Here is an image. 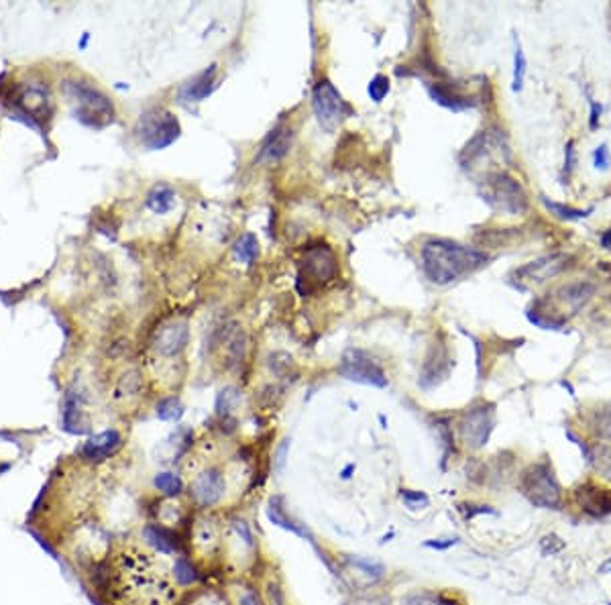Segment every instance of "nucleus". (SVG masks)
Listing matches in <instances>:
<instances>
[{"instance_id":"c85d7f7f","label":"nucleus","mask_w":611,"mask_h":605,"mask_svg":"<svg viewBox=\"0 0 611 605\" xmlns=\"http://www.w3.org/2000/svg\"><path fill=\"white\" fill-rule=\"evenodd\" d=\"M367 94L373 102H383V98L389 94V78L383 76V74H377L371 82L367 84Z\"/></svg>"},{"instance_id":"393cba45","label":"nucleus","mask_w":611,"mask_h":605,"mask_svg":"<svg viewBox=\"0 0 611 605\" xmlns=\"http://www.w3.org/2000/svg\"><path fill=\"white\" fill-rule=\"evenodd\" d=\"M183 408L182 400L176 397V395H169V397H164L159 404H157V418L164 420V422H178L183 416Z\"/></svg>"},{"instance_id":"a878e982","label":"nucleus","mask_w":611,"mask_h":605,"mask_svg":"<svg viewBox=\"0 0 611 605\" xmlns=\"http://www.w3.org/2000/svg\"><path fill=\"white\" fill-rule=\"evenodd\" d=\"M526 55L524 50L520 45V39L515 37V50H513V92H520L524 88V80H526Z\"/></svg>"},{"instance_id":"6e6552de","label":"nucleus","mask_w":611,"mask_h":605,"mask_svg":"<svg viewBox=\"0 0 611 605\" xmlns=\"http://www.w3.org/2000/svg\"><path fill=\"white\" fill-rule=\"evenodd\" d=\"M11 102H13L17 118H23L37 131H39V123L51 115L50 94L43 86H37V84L21 86Z\"/></svg>"},{"instance_id":"7ed1b4c3","label":"nucleus","mask_w":611,"mask_h":605,"mask_svg":"<svg viewBox=\"0 0 611 605\" xmlns=\"http://www.w3.org/2000/svg\"><path fill=\"white\" fill-rule=\"evenodd\" d=\"M135 132L141 145H145L151 151H161L180 139L182 127L173 113H169L161 106H153L139 116Z\"/></svg>"},{"instance_id":"5701e85b","label":"nucleus","mask_w":611,"mask_h":605,"mask_svg":"<svg viewBox=\"0 0 611 605\" xmlns=\"http://www.w3.org/2000/svg\"><path fill=\"white\" fill-rule=\"evenodd\" d=\"M153 485L155 490L161 491L167 497H178L183 491V481L180 475L171 473V471H164V473L155 475L153 479Z\"/></svg>"},{"instance_id":"4468645a","label":"nucleus","mask_w":611,"mask_h":605,"mask_svg":"<svg viewBox=\"0 0 611 605\" xmlns=\"http://www.w3.org/2000/svg\"><path fill=\"white\" fill-rule=\"evenodd\" d=\"M571 257L562 255V253H554V255H546L540 257L536 261H530L528 265L520 267L515 271V276L520 278V281H530V283H542L546 279L559 276L561 271H564L569 267Z\"/></svg>"},{"instance_id":"473e14b6","label":"nucleus","mask_w":611,"mask_h":605,"mask_svg":"<svg viewBox=\"0 0 611 605\" xmlns=\"http://www.w3.org/2000/svg\"><path fill=\"white\" fill-rule=\"evenodd\" d=\"M401 605H442V597L436 599L430 593H416V595H410Z\"/></svg>"},{"instance_id":"2f4dec72","label":"nucleus","mask_w":611,"mask_h":605,"mask_svg":"<svg viewBox=\"0 0 611 605\" xmlns=\"http://www.w3.org/2000/svg\"><path fill=\"white\" fill-rule=\"evenodd\" d=\"M236 605H265V601L261 599V595H259V591H257V589L245 587V589H241V593H239Z\"/></svg>"},{"instance_id":"0eeeda50","label":"nucleus","mask_w":611,"mask_h":605,"mask_svg":"<svg viewBox=\"0 0 611 605\" xmlns=\"http://www.w3.org/2000/svg\"><path fill=\"white\" fill-rule=\"evenodd\" d=\"M338 373L361 385H373L381 390L387 388V375L383 367L363 349H347L338 365Z\"/></svg>"},{"instance_id":"7c9ffc66","label":"nucleus","mask_w":611,"mask_h":605,"mask_svg":"<svg viewBox=\"0 0 611 605\" xmlns=\"http://www.w3.org/2000/svg\"><path fill=\"white\" fill-rule=\"evenodd\" d=\"M401 499H404V504L408 507H412V509H416V507L420 506H428V495L424 493V491H413V490H401Z\"/></svg>"},{"instance_id":"f8f14e48","label":"nucleus","mask_w":611,"mask_h":605,"mask_svg":"<svg viewBox=\"0 0 611 605\" xmlns=\"http://www.w3.org/2000/svg\"><path fill=\"white\" fill-rule=\"evenodd\" d=\"M294 135H296L294 129L287 127V125L275 127V129L263 139L261 147L257 151L255 164H278V162H281V159L290 153V149H292Z\"/></svg>"},{"instance_id":"c756f323","label":"nucleus","mask_w":611,"mask_h":605,"mask_svg":"<svg viewBox=\"0 0 611 605\" xmlns=\"http://www.w3.org/2000/svg\"><path fill=\"white\" fill-rule=\"evenodd\" d=\"M265 605H287L285 593L275 579H269L265 583Z\"/></svg>"},{"instance_id":"f704fd0d","label":"nucleus","mask_w":611,"mask_h":605,"mask_svg":"<svg viewBox=\"0 0 611 605\" xmlns=\"http://www.w3.org/2000/svg\"><path fill=\"white\" fill-rule=\"evenodd\" d=\"M593 157H595V167H597V169H607V167H610V151H607L605 145L597 147Z\"/></svg>"},{"instance_id":"aec40b11","label":"nucleus","mask_w":611,"mask_h":605,"mask_svg":"<svg viewBox=\"0 0 611 605\" xmlns=\"http://www.w3.org/2000/svg\"><path fill=\"white\" fill-rule=\"evenodd\" d=\"M145 206L155 214H167L176 206V190L167 183H157L147 194Z\"/></svg>"},{"instance_id":"f03ea898","label":"nucleus","mask_w":611,"mask_h":605,"mask_svg":"<svg viewBox=\"0 0 611 605\" xmlns=\"http://www.w3.org/2000/svg\"><path fill=\"white\" fill-rule=\"evenodd\" d=\"M62 90L69 102L72 115L84 127L104 129L115 123V104L96 86L80 80H66L62 84Z\"/></svg>"},{"instance_id":"72a5a7b5","label":"nucleus","mask_w":611,"mask_h":605,"mask_svg":"<svg viewBox=\"0 0 611 605\" xmlns=\"http://www.w3.org/2000/svg\"><path fill=\"white\" fill-rule=\"evenodd\" d=\"M190 605H227V601H222L216 593H198Z\"/></svg>"},{"instance_id":"c9c22d12","label":"nucleus","mask_w":611,"mask_h":605,"mask_svg":"<svg viewBox=\"0 0 611 605\" xmlns=\"http://www.w3.org/2000/svg\"><path fill=\"white\" fill-rule=\"evenodd\" d=\"M459 542V538H446V540H428L424 546H428V548H436V550H446V548H450V546H455Z\"/></svg>"},{"instance_id":"4c0bfd02","label":"nucleus","mask_w":611,"mask_h":605,"mask_svg":"<svg viewBox=\"0 0 611 605\" xmlns=\"http://www.w3.org/2000/svg\"><path fill=\"white\" fill-rule=\"evenodd\" d=\"M599 115H601V106H599L597 102H593V104H591V120H589V127H591V129H597Z\"/></svg>"},{"instance_id":"9b49d317","label":"nucleus","mask_w":611,"mask_h":605,"mask_svg":"<svg viewBox=\"0 0 611 605\" xmlns=\"http://www.w3.org/2000/svg\"><path fill=\"white\" fill-rule=\"evenodd\" d=\"M304 269L308 276H312L316 281L324 283L336 278L338 271V261L336 255L326 243H320L316 247L306 249V259H304Z\"/></svg>"},{"instance_id":"dca6fc26","label":"nucleus","mask_w":611,"mask_h":605,"mask_svg":"<svg viewBox=\"0 0 611 605\" xmlns=\"http://www.w3.org/2000/svg\"><path fill=\"white\" fill-rule=\"evenodd\" d=\"M575 497H577L581 509H585L587 514H591L595 518L611 514V491L603 490V487L587 483V485L578 487Z\"/></svg>"},{"instance_id":"9d476101","label":"nucleus","mask_w":611,"mask_h":605,"mask_svg":"<svg viewBox=\"0 0 611 605\" xmlns=\"http://www.w3.org/2000/svg\"><path fill=\"white\" fill-rule=\"evenodd\" d=\"M496 424V416H493V406H477L471 408L463 416L459 430H461V439L469 446V448H481L483 444H487L491 430Z\"/></svg>"},{"instance_id":"e433bc0d","label":"nucleus","mask_w":611,"mask_h":605,"mask_svg":"<svg viewBox=\"0 0 611 605\" xmlns=\"http://www.w3.org/2000/svg\"><path fill=\"white\" fill-rule=\"evenodd\" d=\"M575 143L569 141L566 143V174H571V169L575 167Z\"/></svg>"},{"instance_id":"58836bf2","label":"nucleus","mask_w":611,"mask_h":605,"mask_svg":"<svg viewBox=\"0 0 611 605\" xmlns=\"http://www.w3.org/2000/svg\"><path fill=\"white\" fill-rule=\"evenodd\" d=\"M601 243H603L605 249H611V229L605 230V232L601 234Z\"/></svg>"},{"instance_id":"bb28decb","label":"nucleus","mask_w":611,"mask_h":605,"mask_svg":"<svg viewBox=\"0 0 611 605\" xmlns=\"http://www.w3.org/2000/svg\"><path fill=\"white\" fill-rule=\"evenodd\" d=\"M173 577H176V583L182 585V587H188V585H192V583L198 581V572L192 567V562H190L188 558H183V556H180V558L176 560Z\"/></svg>"},{"instance_id":"cd10ccee","label":"nucleus","mask_w":611,"mask_h":605,"mask_svg":"<svg viewBox=\"0 0 611 605\" xmlns=\"http://www.w3.org/2000/svg\"><path fill=\"white\" fill-rule=\"evenodd\" d=\"M542 204L550 213H554L556 216H561L564 220H581V218H587L589 216V210H578V208H571V206H564V204H559V202H552L548 198L542 196Z\"/></svg>"},{"instance_id":"39448f33","label":"nucleus","mask_w":611,"mask_h":605,"mask_svg":"<svg viewBox=\"0 0 611 605\" xmlns=\"http://www.w3.org/2000/svg\"><path fill=\"white\" fill-rule=\"evenodd\" d=\"M312 111L318 125L332 132L345 118L353 116V106L334 88L331 80H320L312 90Z\"/></svg>"},{"instance_id":"423d86ee","label":"nucleus","mask_w":611,"mask_h":605,"mask_svg":"<svg viewBox=\"0 0 611 605\" xmlns=\"http://www.w3.org/2000/svg\"><path fill=\"white\" fill-rule=\"evenodd\" d=\"M522 491L534 506L552 509L561 506V485L548 463H536L522 475Z\"/></svg>"},{"instance_id":"6ab92c4d","label":"nucleus","mask_w":611,"mask_h":605,"mask_svg":"<svg viewBox=\"0 0 611 605\" xmlns=\"http://www.w3.org/2000/svg\"><path fill=\"white\" fill-rule=\"evenodd\" d=\"M143 536L147 540V544H151L161 555H171L180 548L173 532L164 524H147L143 528Z\"/></svg>"},{"instance_id":"f3484780","label":"nucleus","mask_w":611,"mask_h":605,"mask_svg":"<svg viewBox=\"0 0 611 605\" xmlns=\"http://www.w3.org/2000/svg\"><path fill=\"white\" fill-rule=\"evenodd\" d=\"M188 337H190L188 324H185V322H173V324L166 327L157 334L155 346H157V351H159L161 355L173 357V355H178L183 346L188 344Z\"/></svg>"},{"instance_id":"412c9836","label":"nucleus","mask_w":611,"mask_h":605,"mask_svg":"<svg viewBox=\"0 0 611 605\" xmlns=\"http://www.w3.org/2000/svg\"><path fill=\"white\" fill-rule=\"evenodd\" d=\"M593 292L595 288L591 283H569V285L561 288L556 292V295H559L561 302H566L573 310H578L583 304L589 302V298L593 295Z\"/></svg>"},{"instance_id":"f257e3e1","label":"nucleus","mask_w":611,"mask_h":605,"mask_svg":"<svg viewBox=\"0 0 611 605\" xmlns=\"http://www.w3.org/2000/svg\"><path fill=\"white\" fill-rule=\"evenodd\" d=\"M422 269L432 283L446 285L467 278L489 261L485 251L461 245L450 239H430L420 251Z\"/></svg>"},{"instance_id":"1a4fd4ad","label":"nucleus","mask_w":611,"mask_h":605,"mask_svg":"<svg viewBox=\"0 0 611 605\" xmlns=\"http://www.w3.org/2000/svg\"><path fill=\"white\" fill-rule=\"evenodd\" d=\"M227 495V477L218 467H208L190 483V497L202 509H212Z\"/></svg>"},{"instance_id":"20e7f679","label":"nucleus","mask_w":611,"mask_h":605,"mask_svg":"<svg viewBox=\"0 0 611 605\" xmlns=\"http://www.w3.org/2000/svg\"><path fill=\"white\" fill-rule=\"evenodd\" d=\"M483 200L499 213L520 214L528 208V198L522 186L506 171H489L483 178Z\"/></svg>"},{"instance_id":"79ce46f5","label":"nucleus","mask_w":611,"mask_h":605,"mask_svg":"<svg viewBox=\"0 0 611 605\" xmlns=\"http://www.w3.org/2000/svg\"><path fill=\"white\" fill-rule=\"evenodd\" d=\"M601 571H603V572L611 571V558H610V560H607V562H605V565H603V567H601Z\"/></svg>"},{"instance_id":"4be33fe9","label":"nucleus","mask_w":611,"mask_h":605,"mask_svg":"<svg viewBox=\"0 0 611 605\" xmlns=\"http://www.w3.org/2000/svg\"><path fill=\"white\" fill-rule=\"evenodd\" d=\"M232 255L234 259L241 263H255V259L259 257V241L253 232H245L239 237V241L232 247Z\"/></svg>"},{"instance_id":"ddd939ff","label":"nucleus","mask_w":611,"mask_h":605,"mask_svg":"<svg viewBox=\"0 0 611 605\" xmlns=\"http://www.w3.org/2000/svg\"><path fill=\"white\" fill-rule=\"evenodd\" d=\"M218 67L216 64L208 66L206 69H202L200 74H196L194 78H190L188 82H183L178 90V98L185 102V104H200L208 96L215 94V90L218 88Z\"/></svg>"},{"instance_id":"a211bd4d","label":"nucleus","mask_w":611,"mask_h":605,"mask_svg":"<svg viewBox=\"0 0 611 605\" xmlns=\"http://www.w3.org/2000/svg\"><path fill=\"white\" fill-rule=\"evenodd\" d=\"M428 92L434 102H438L440 106L450 108V111H467V108L475 106V100L471 96H464L459 90H452L450 86L442 82H430Z\"/></svg>"},{"instance_id":"2eb2a0df","label":"nucleus","mask_w":611,"mask_h":605,"mask_svg":"<svg viewBox=\"0 0 611 605\" xmlns=\"http://www.w3.org/2000/svg\"><path fill=\"white\" fill-rule=\"evenodd\" d=\"M122 446V434L118 430H104L100 434L90 436L80 448V455L90 463H102L116 455Z\"/></svg>"},{"instance_id":"b1692460","label":"nucleus","mask_w":611,"mask_h":605,"mask_svg":"<svg viewBox=\"0 0 611 605\" xmlns=\"http://www.w3.org/2000/svg\"><path fill=\"white\" fill-rule=\"evenodd\" d=\"M241 402V392L236 388H224L222 392L216 395V414L222 420H229L234 408Z\"/></svg>"},{"instance_id":"a19ab883","label":"nucleus","mask_w":611,"mask_h":605,"mask_svg":"<svg viewBox=\"0 0 611 605\" xmlns=\"http://www.w3.org/2000/svg\"><path fill=\"white\" fill-rule=\"evenodd\" d=\"M88 37H90V35H88V33H84L82 41H80V50H84V47H86V43H88Z\"/></svg>"},{"instance_id":"ea45409f","label":"nucleus","mask_w":611,"mask_h":605,"mask_svg":"<svg viewBox=\"0 0 611 605\" xmlns=\"http://www.w3.org/2000/svg\"><path fill=\"white\" fill-rule=\"evenodd\" d=\"M11 467H13V465H11V463H0V475H4V473H6V471H8V469H11Z\"/></svg>"}]
</instances>
